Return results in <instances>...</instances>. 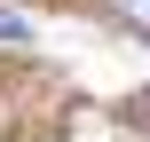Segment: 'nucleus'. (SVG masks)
Instances as JSON below:
<instances>
[{
  "instance_id": "f257e3e1",
  "label": "nucleus",
  "mask_w": 150,
  "mask_h": 142,
  "mask_svg": "<svg viewBox=\"0 0 150 142\" xmlns=\"http://www.w3.org/2000/svg\"><path fill=\"white\" fill-rule=\"evenodd\" d=\"M111 24L134 32V40H150V0H111Z\"/></svg>"
},
{
  "instance_id": "7ed1b4c3",
  "label": "nucleus",
  "mask_w": 150,
  "mask_h": 142,
  "mask_svg": "<svg viewBox=\"0 0 150 142\" xmlns=\"http://www.w3.org/2000/svg\"><path fill=\"white\" fill-rule=\"evenodd\" d=\"M127 119H134V126L150 134V95H134V103H127Z\"/></svg>"
},
{
  "instance_id": "f03ea898",
  "label": "nucleus",
  "mask_w": 150,
  "mask_h": 142,
  "mask_svg": "<svg viewBox=\"0 0 150 142\" xmlns=\"http://www.w3.org/2000/svg\"><path fill=\"white\" fill-rule=\"evenodd\" d=\"M0 40L16 47V40H32V24H24V8H0Z\"/></svg>"
}]
</instances>
